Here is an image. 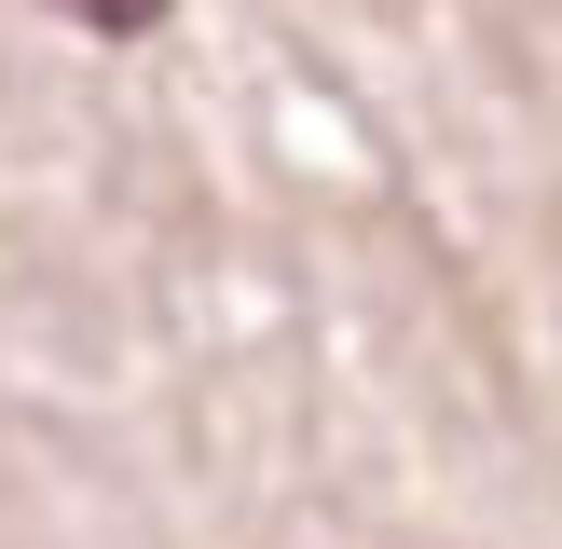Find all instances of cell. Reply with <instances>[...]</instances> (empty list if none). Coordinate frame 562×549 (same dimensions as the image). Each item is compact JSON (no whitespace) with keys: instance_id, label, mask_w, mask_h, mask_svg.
<instances>
[{"instance_id":"obj_1","label":"cell","mask_w":562,"mask_h":549,"mask_svg":"<svg viewBox=\"0 0 562 549\" xmlns=\"http://www.w3.org/2000/svg\"><path fill=\"white\" fill-rule=\"evenodd\" d=\"M55 14H69V27H97V42H137V27H165L179 0H55Z\"/></svg>"}]
</instances>
